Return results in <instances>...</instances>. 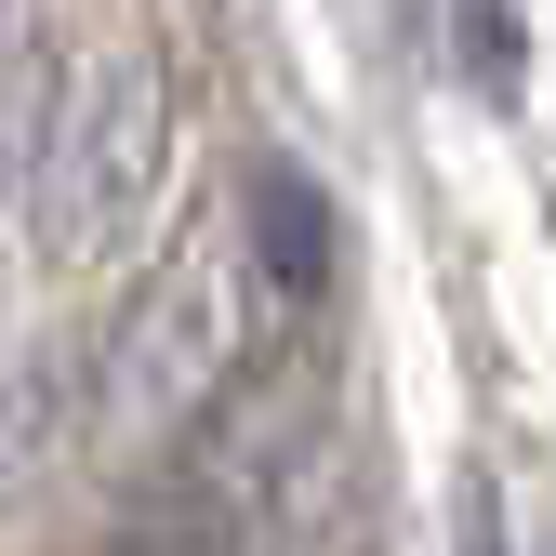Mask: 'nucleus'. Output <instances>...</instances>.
<instances>
[{"label":"nucleus","instance_id":"nucleus-2","mask_svg":"<svg viewBox=\"0 0 556 556\" xmlns=\"http://www.w3.org/2000/svg\"><path fill=\"white\" fill-rule=\"evenodd\" d=\"M173 132H186V80L160 40H119L93 53L80 80L53 93V132H40V173H27V265L40 278H106L147 252L160 226V186H173Z\"/></svg>","mask_w":556,"mask_h":556},{"label":"nucleus","instance_id":"nucleus-3","mask_svg":"<svg viewBox=\"0 0 556 556\" xmlns=\"http://www.w3.org/2000/svg\"><path fill=\"white\" fill-rule=\"evenodd\" d=\"M226 239H239V278H252L265 331H331V292H344V213H331V186H318L292 147H252V160H239Z\"/></svg>","mask_w":556,"mask_h":556},{"label":"nucleus","instance_id":"nucleus-1","mask_svg":"<svg viewBox=\"0 0 556 556\" xmlns=\"http://www.w3.org/2000/svg\"><path fill=\"white\" fill-rule=\"evenodd\" d=\"M93 344V425H80V464H119V477H147L199 410L226 397V371L265 344V305H252V278H239V239L226 213H186L173 252L119 292Z\"/></svg>","mask_w":556,"mask_h":556},{"label":"nucleus","instance_id":"nucleus-6","mask_svg":"<svg viewBox=\"0 0 556 556\" xmlns=\"http://www.w3.org/2000/svg\"><path fill=\"white\" fill-rule=\"evenodd\" d=\"M464 556H517V543H504V504H491V477L464 491Z\"/></svg>","mask_w":556,"mask_h":556},{"label":"nucleus","instance_id":"nucleus-4","mask_svg":"<svg viewBox=\"0 0 556 556\" xmlns=\"http://www.w3.org/2000/svg\"><path fill=\"white\" fill-rule=\"evenodd\" d=\"M80 425H93V344L80 331L0 344V517L40 504L53 477L80 464Z\"/></svg>","mask_w":556,"mask_h":556},{"label":"nucleus","instance_id":"nucleus-5","mask_svg":"<svg viewBox=\"0 0 556 556\" xmlns=\"http://www.w3.org/2000/svg\"><path fill=\"white\" fill-rule=\"evenodd\" d=\"M66 93V53L40 27V0H0V226L27 213V173H40V132Z\"/></svg>","mask_w":556,"mask_h":556}]
</instances>
